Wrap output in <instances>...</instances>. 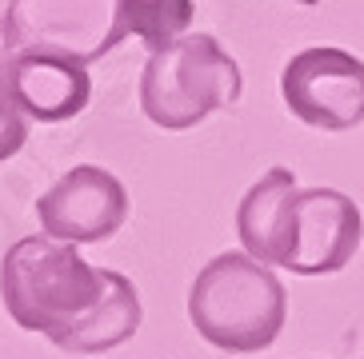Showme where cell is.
Instances as JSON below:
<instances>
[{
  "instance_id": "1",
  "label": "cell",
  "mask_w": 364,
  "mask_h": 359,
  "mask_svg": "<svg viewBox=\"0 0 364 359\" xmlns=\"http://www.w3.org/2000/svg\"><path fill=\"white\" fill-rule=\"evenodd\" d=\"M236 232L257 264L296 275L348 267L364 240V216L336 188H296L289 168H268L236 208Z\"/></svg>"
},
{
  "instance_id": "2",
  "label": "cell",
  "mask_w": 364,
  "mask_h": 359,
  "mask_svg": "<svg viewBox=\"0 0 364 359\" xmlns=\"http://www.w3.org/2000/svg\"><path fill=\"white\" fill-rule=\"evenodd\" d=\"M108 292V267H92L73 243L24 236L0 260V299L16 328L60 336L97 311Z\"/></svg>"
},
{
  "instance_id": "3",
  "label": "cell",
  "mask_w": 364,
  "mask_h": 359,
  "mask_svg": "<svg viewBox=\"0 0 364 359\" xmlns=\"http://www.w3.org/2000/svg\"><path fill=\"white\" fill-rule=\"evenodd\" d=\"M289 316V296L264 264L248 252L208 260L188 287V319L213 348L228 355H252L277 343Z\"/></svg>"
},
{
  "instance_id": "4",
  "label": "cell",
  "mask_w": 364,
  "mask_h": 359,
  "mask_svg": "<svg viewBox=\"0 0 364 359\" xmlns=\"http://www.w3.org/2000/svg\"><path fill=\"white\" fill-rule=\"evenodd\" d=\"M240 64L216 44V36L193 32L172 48L149 56L140 72V108L164 132H184L220 108L240 100Z\"/></svg>"
},
{
  "instance_id": "5",
  "label": "cell",
  "mask_w": 364,
  "mask_h": 359,
  "mask_svg": "<svg viewBox=\"0 0 364 359\" xmlns=\"http://www.w3.org/2000/svg\"><path fill=\"white\" fill-rule=\"evenodd\" d=\"M289 112L321 132L364 124V60L344 48H304L280 72Z\"/></svg>"
},
{
  "instance_id": "6",
  "label": "cell",
  "mask_w": 364,
  "mask_h": 359,
  "mask_svg": "<svg viewBox=\"0 0 364 359\" xmlns=\"http://www.w3.org/2000/svg\"><path fill=\"white\" fill-rule=\"evenodd\" d=\"M44 236L60 243H100L129 220V192L112 172L76 164L36 200Z\"/></svg>"
},
{
  "instance_id": "7",
  "label": "cell",
  "mask_w": 364,
  "mask_h": 359,
  "mask_svg": "<svg viewBox=\"0 0 364 359\" xmlns=\"http://www.w3.org/2000/svg\"><path fill=\"white\" fill-rule=\"evenodd\" d=\"M4 76L21 112L36 124H60V120L80 116L92 96L88 60L68 48H48V44L21 48L16 60L4 68Z\"/></svg>"
},
{
  "instance_id": "8",
  "label": "cell",
  "mask_w": 364,
  "mask_h": 359,
  "mask_svg": "<svg viewBox=\"0 0 364 359\" xmlns=\"http://www.w3.org/2000/svg\"><path fill=\"white\" fill-rule=\"evenodd\" d=\"M105 0H12L9 21L21 48L48 44V48H68L85 56L88 64L100 53V21H105Z\"/></svg>"
},
{
  "instance_id": "9",
  "label": "cell",
  "mask_w": 364,
  "mask_h": 359,
  "mask_svg": "<svg viewBox=\"0 0 364 359\" xmlns=\"http://www.w3.org/2000/svg\"><path fill=\"white\" fill-rule=\"evenodd\" d=\"M140 328V299L129 275L108 272V292L100 299L97 311H88L85 319H76L73 328L53 336L48 343L68 355H100V351L120 348L124 339H132Z\"/></svg>"
},
{
  "instance_id": "10",
  "label": "cell",
  "mask_w": 364,
  "mask_h": 359,
  "mask_svg": "<svg viewBox=\"0 0 364 359\" xmlns=\"http://www.w3.org/2000/svg\"><path fill=\"white\" fill-rule=\"evenodd\" d=\"M188 24H193V0H112V21H108L97 60L129 36H136L156 56L184 40Z\"/></svg>"
},
{
  "instance_id": "11",
  "label": "cell",
  "mask_w": 364,
  "mask_h": 359,
  "mask_svg": "<svg viewBox=\"0 0 364 359\" xmlns=\"http://www.w3.org/2000/svg\"><path fill=\"white\" fill-rule=\"evenodd\" d=\"M24 140H28V120H24L21 104H16V96H12L9 76L0 72V164L9 156H16L24 148Z\"/></svg>"
},
{
  "instance_id": "12",
  "label": "cell",
  "mask_w": 364,
  "mask_h": 359,
  "mask_svg": "<svg viewBox=\"0 0 364 359\" xmlns=\"http://www.w3.org/2000/svg\"><path fill=\"white\" fill-rule=\"evenodd\" d=\"M16 53H21V40H16V32H12L9 9H0V72L16 60Z\"/></svg>"
},
{
  "instance_id": "13",
  "label": "cell",
  "mask_w": 364,
  "mask_h": 359,
  "mask_svg": "<svg viewBox=\"0 0 364 359\" xmlns=\"http://www.w3.org/2000/svg\"><path fill=\"white\" fill-rule=\"evenodd\" d=\"M296 4H309V9H312V4H316V0H296Z\"/></svg>"
},
{
  "instance_id": "14",
  "label": "cell",
  "mask_w": 364,
  "mask_h": 359,
  "mask_svg": "<svg viewBox=\"0 0 364 359\" xmlns=\"http://www.w3.org/2000/svg\"><path fill=\"white\" fill-rule=\"evenodd\" d=\"M0 9H4V0H0Z\"/></svg>"
}]
</instances>
